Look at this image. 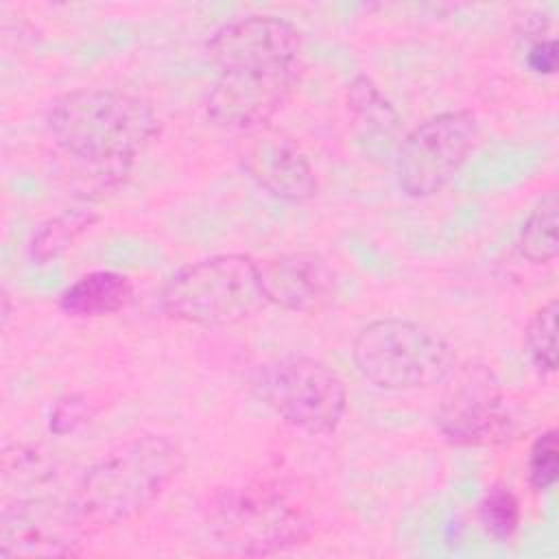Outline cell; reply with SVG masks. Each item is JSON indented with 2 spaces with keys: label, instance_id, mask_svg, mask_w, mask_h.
<instances>
[{
  "label": "cell",
  "instance_id": "6da1fadb",
  "mask_svg": "<svg viewBox=\"0 0 559 559\" xmlns=\"http://www.w3.org/2000/svg\"><path fill=\"white\" fill-rule=\"evenodd\" d=\"M46 127L66 155L107 179H120L159 135V118L146 98L109 87L59 96L46 114Z\"/></svg>",
  "mask_w": 559,
  "mask_h": 559
},
{
  "label": "cell",
  "instance_id": "7a4b0ae2",
  "mask_svg": "<svg viewBox=\"0 0 559 559\" xmlns=\"http://www.w3.org/2000/svg\"><path fill=\"white\" fill-rule=\"evenodd\" d=\"M186 454L164 435H138L90 465L70 496L87 526H111L142 515L179 476Z\"/></svg>",
  "mask_w": 559,
  "mask_h": 559
},
{
  "label": "cell",
  "instance_id": "3957f363",
  "mask_svg": "<svg viewBox=\"0 0 559 559\" xmlns=\"http://www.w3.org/2000/svg\"><path fill=\"white\" fill-rule=\"evenodd\" d=\"M312 513L284 483L253 480L216 493L207 511L214 542L234 555H277L301 546L312 533Z\"/></svg>",
  "mask_w": 559,
  "mask_h": 559
},
{
  "label": "cell",
  "instance_id": "277c9868",
  "mask_svg": "<svg viewBox=\"0 0 559 559\" xmlns=\"http://www.w3.org/2000/svg\"><path fill=\"white\" fill-rule=\"evenodd\" d=\"M266 304L260 266L245 253H221L175 271L159 290L166 317L199 325L229 328L247 321Z\"/></svg>",
  "mask_w": 559,
  "mask_h": 559
},
{
  "label": "cell",
  "instance_id": "5b68a950",
  "mask_svg": "<svg viewBox=\"0 0 559 559\" xmlns=\"http://www.w3.org/2000/svg\"><path fill=\"white\" fill-rule=\"evenodd\" d=\"M356 371L378 389L417 391L443 384L456 367L450 341L408 319H378L365 325L352 345Z\"/></svg>",
  "mask_w": 559,
  "mask_h": 559
},
{
  "label": "cell",
  "instance_id": "8992f818",
  "mask_svg": "<svg viewBox=\"0 0 559 559\" xmlns=\"http://www.w3.org/2000/svg\"><path fill=\"white\" fill-rule=\"evenodd\" d=\"M251 386L282 421L312 437L336 432L347 411L341 376L310 356L288 354L260 365Z\"/></svg>",
  "mask_w": 559,
  "mask_h": 559
},
{
  "label": "cell",
  "instance_id": "52a82bcc",
  "mask_svg": "<svg viewBox=\"0 0 559 559\" xmlns=\"http://www.w3.org/2000/svg\"><path fill=\"white\" fill-rule=\"evenodd\" d=\"M478 135V120L469 109H452L426 118L397 144V188L413 199L441 192L467 162Z\"/></svg>",
  "mask_w": 559,
  "mask_h": 559
},
{
  "label": "cell",
  "instance_id": "ba28073f",
  "mask_svg": "<svg viewBox=\"0 0 559 559\" xmlns=\"http://www.w3.org/2000/svg\"><path fill=\"white\" fill-rule=\"evenodd\" d=\"M299 63H251L216 70L205 111L214 127L251 133L269 124L290 96Z\"/></svg>",
  "mask_w": 559,
  "mask_h": 559
},
{
  "label": "cell",
  "instance_id": "9c48e42d",
  "mask_svg": "<svg viewBox=\"0 0 559 559\" xmlns=\"http://www.w3.org/2000/svg\"><path fill=\"white\" fill-rule=\"evenodd\" d=\"M439 432L456 445L487 443L504 432V393L498 376L483 362L454 367L435 413Z\"/></svg>",
  "mask_w": 559,
  "mask_h": 559
},
{
  "label": "cell",
  "instance_id": "30bf717a",
  "mask_svg": "<svg viewBox=\"0 0 559 559\" xmlns=\"http://www.w3.org/2000/svg\"><path fill=\"white\" fill-rule=\"evenodd\" d=\"M83 526L72 500L15 498L2 507L0 557H74L83 546Z\"/></svg>",
  "mask_w": 559,
  "mask_h": 559
},
{
  "label": "cell",
  "instance_id": "8fae6325",
  "mask_svg": "<svg viewBox=\"0 0 559 559\" xmlns=\"http://www.w3.org/2000/svg\"><path fill=\"white\" fill-rule=\"evenodd\" d=\"M238 162L258 188L280 201L306 203L317 194L319 183L310 159L295 138L271 124L242 135Z\"/></svg>",
  "mask_w": 559,
  "mask_h": 559
},
{
  "label": "cell",
  "instance_id": "7c38bea8",
  "mask_svg": "<svg viewBox=\"0 0 559 559\" xmlns=\"http://www.w3.org/2000/svg\"><path fill=\"white\" fill-rule=\"evenodd\" d=\"M301 33L277 15H245L214 31L207 57L214 70L242 63H299Z\"/></svg>",
  "mask_w": 559,
  "mask_h": 559
},
{
  "label": "cell",
  "instance_id": "4fadbf2b",
  "mask_svg": "<svg viewBox=\"0 0 559 559\" xmlns=\"http://www.w3.org/2000/svg\"><path fill=\"white\" fill-rule=\"evenodd\" d=\"M266 304L288 312H317L334 295V271L314 251H290L258 262Z\"/></svg>",
  "mask_w": 559,
  "mask_h": 559
},
{
  "label": "cell",
  "instance_id": "5bb4252c",
  "mask_svg": "<svg viewBox=\"0 0 559 559\" xmlns=\"http://www.w3.org/2000/svg\"><path fill=\"white\" fill-rule=\"evenodd\" d=\"M133 284L116 271H94L72 282L59 295V308L74 319L109 317L129 306Z\"/></svg>",
  "mask_w": 559,
  "mask_h": 559
},
{
  "label": "cell",
  "instance_id": "9a60e30c",
  "mask_svg": "<svg viewBox=\"0 0 559 559\" xmlns=\"http://www.w3.org/2000/svg\"><path fill=\"white\" fill-rule=\"evenodd\" d=\"M347 103L354 114L356 133L360 142L367 144V151L382 146L384 142H393L400 118L369 76L360 74L349 83Z\"/></svg>",
  "mask_w": 559,
  "mask_h": 559
},
{
  "label": "cell",
  "instance_id": "2e32d148",
  "mask_svg": "<svg viewBox=\"0 0 559 559\" xmlns=\"http://www.w3.org/2000/svg\"><path fill=\"white\" fill-rule=\"evenodd\" d=\"M559 194L557 190H548L526 216L518 247L520 253L533 264H546L559 253Z\"/></svg>",
  "mask_w": 559,
  "mask_h": 559
},
{
  "label": "cell",
  "instance_id": "e0dca14e",
  "mask_svg": "<svg viewBox=\"0 0 559 559\" xmlns=\"http://www.w3.org/2000/svg\"><path fill=\"white\" fill-rule=\"evenodd\" d=\"M557 299H548L533 312L524 330L526 356L542 376L557 371Z\"/></svg>",
  "mask_w": 559,
  "mask_h": 559
},
{
  "label": "cell",
  "instance_id": "ac0fdd59",
  "mask_svg": "<svg viewBox=\"0 0 559 559\" xmlns=\"http://www.w3.org/2000/svg\"><path fill=\"white\" fill-rule=\"evenodd\" d=\"M94 221L92 210H72L46 221L33 236L31 255L39 264L55 260L90 223Z\"/></svg>",
  "mask_w": 559,
  "mask_h": 559
},
{
  "label": "cell",
  "instance_id": "d6986e66",
  "mask_svg": "<svg viewBox=\"0 0 559 559\" xmlns=\"http://www.w3.org/2000/svg\"><path fill=\"white\" fill-rule=\"evenodd\" d=\"M480 520L485 528L498 537L509 539L520 524L518 496L507 485H493L480 500Z\"/></svg>",
  "mask_w": 559,
  "mask_h": 559
},
{
  "label": "cell",
  "instance_id": "ffe728a7",
  "mask_svg": "<svg viewBox=\"0 0 559 559\" xmlns=\"http://www.w3.org/2000/svg\"><path fill=\"white\" fill-rule=\"evenodd\" d=\"M559 476V439L557 430L542 432L528 452V480L537 491H546L557 483Z\"/></svg>",
  "mask_w": 559,
  "mask_h": 559
},
{
  "label": "cell",
  "instance_id": "44dd1931",
  "mask_svg": "<svg viewBox=\"0 0 559 559\" xmlns=\"http://www.w3.org/2000/svg\"><path fill=\"white\" fill-rule=\"evenodd\" d=\"M526 35H535L528 39L524 50V63L535 74H552L557 70V39L555 37H542V31H526Z\"/></svg>",
  "mask_w": 559,
  "mask_h": 559
},
{
  "label": "cell",
  "instance_id": "7402d4cb",
  "mask_svg": "<svg viewBox=\"0 0 559 559\" xmlns=\"http://www.w3.org/2000/svg\"><path fill=\"white\" fill-rule=\"evenodd\" d=\"M81 417H83V402H81V397L70 395V397L57 402V406L52 411L50 426H52V430H57L61 421H68V430H72L81 421Z\"/></svg>",
  "mask_w": 559,
  "mask_h": 559
},
{
  "label": "cell",
  "instance_id": "603a6c76",
  "mask_svg": "<svg viewBox=\"0 0 559 559\" xmlns=\"http://www.w3.org/2000/svg\"><path fill=\"white\" fill-rule=\"evenodd\" d=\"M9 319V295L2 293V325H7Z\"/></svg>",
  "mask_w": 559,
  "mask_h": 559
}]
</instances>
